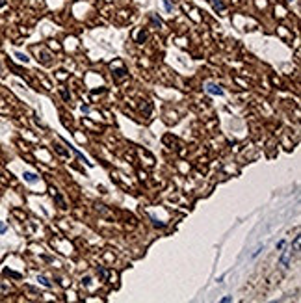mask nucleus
I'll return each mask as SVG.
<instances>
[{
	"instance_id": "nucleus-1",
	"label": "nucleus",
	"mask_w": 301,
	"mask_h": 303,
	"mask_svg": "<svg viewBox=\"0 0 301 303\" xmlns=\"http://www.w3.org/2000/svg\"><path fill=\"white\" fill-rule=\"evenodd\" d=\"M206 93H210V95H223V89H221L218 84L208 82V84H206Z\"/></svg>"
},
{
	"instance_id": "nucleus-2",
	"label": "nucleus",
	"mask_w": 301,
	"mask_h": 303,
	"mask_svg": "<svg viewBox=\"0 0 301 303\" xmlns=\"http://www.w3.org/2000/svg\"><path fill=\"white\" fill-rule=\"evenodd\" d=\"M24 180H26V182H35V180H37V177H35L33 173L26 171V173H24Z\"/></svg>"
},
{
	"instance_id": "nucleus-3",
	"label": "nucleus",
	"mask_w": 301,
	"mask_h": 303,
	"mask_svg": "<svg viewBox=\"0 0 301 303\" xmlns=\"http://www.w3.org/2000/svg\"><path fill=\"white\" fill-rule=\"evenodd\" d=\"M15 58H17V60H20V61H24V63L28 61V56H26V54H22V52H15Z\"/></svg>"
},
{
	"instance_id": "nucleus-4",
	"label": "nucleus",
	"mask_w": 301,
	"mask_h": 303,
	"mask_svg": "<svg viewBox=\"0 0 301 303\" xmlns=\"http://www.w3.org/2000/svg\"><path fill=\"white\" fill-rule=\"evenodd\" d=\"M39 283H41V285H45V287H50V283H48L45 277H39Z\"/></svg>"
},
{
	"instance_id": "nucleus-5",
	"label": "nucleus",
	"mask_w": 301,
	"mask_h": 303,
	"mask_svg": "<svg viewBox=\"0 0 301 303\" xmlns=\"http://www.w3.org/2000/svg\"><path fill=\"white\" fill-rule=\"evenodd\" d=\"M164 4H166V9H167V11H171V9H173V6H171V2H169V0H164Z\"/></svg>"
},
{
	"instance_id": "nucleus-6",
	"label": "nucleus",
	"mask_w": 301,
	"mask_h": 303,
	"mask_svg": "<svg viewBox=\"0 0 301 303\" xmlns=\"http://www.w3.org/2000/svg\"><path fill=\"white\" fill-rule=\"evenodd\" d=\"M214 6H216V7H218V9H223V7H225V6H223V4H221V2H219V0H216V2H214Z\"/></svg>"
},
{
	"instance_id": "nucleus-7",
	"label": "nucleus",
	"mask_w": 301,
	"mask_h": 303,
	"mask_svg": "<svg viewBox=\"0 0 301 303\" xmlns=\"http://www.w3.org/2000/svg\"><path fill=\"white\" fill-rule=\"evenodd\" d=\"M6 231H7V227H6V225H4V223H2V221H0V233H2V234H4V233H6Z\"/></svg>"
},
{
	"instance_id": "nucleus-8",
	"label": "nucleus",
	"mask_w": 301,
	"mask_h": 303,
	"mask_svg": "<svg viewBox=\"0 0 301 303\" xmlns=\"http://www.w3.org/2000/svg\"><path fill=\"white\" fill-rule=\"evenodd\" d=\"M221 301H223V303H229V301H232V298H231V296H225Z\"/></svg>"
},
{
	"instance_id": "nucleus-9",
	"label": "nucleus",
	"mask_w": 301,
	"mask_h": 303,
	"mask_svg": "<svg viewBox=\"0 0 301 303\" xmlns=\"http://www.w3.org/2000/svg\"><path fill=\"white\" fill-rule=\"evenodd\" d=\"M6 4V0H0V6H4Z\"/></svg>"
}]
</instances>
